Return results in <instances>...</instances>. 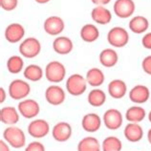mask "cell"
<instances>
[{
    "instance_id": "cell-1",
    "label": "cell",
    "mask_w": 151,
    "mask_h": 151,
    "mask_svg": "<svg viewBox=\"0 0 151 151\" xmlns=\"http://www.w3.org/2000/svg\"><path fill=\"white\" fill-rule=\"evenodd\" d=\"M3 138L13 148L18 149L26 145V136L21 128L17 126L10 125L4 130Z\"/></svg>"
},
{
    "instance_id": "cell-2",
    "label": "cell",
    "mask_w": 151,
    "mask_h": 151,
    "mask_svg": "<svg viewBox=\"0 0 151 151\" xmlns=\"http://www.w3.org/2000/svg\"><path fill=\"white\" fill-rule=\"evenodd\" d=\"M45 78L51 83H59L66 77V68L61 62L54 60L49 62L45 67Z\"/></svg>"
},
{
    "instance_id": "cell-3",
    "label": "cell",
    "mask_w": 151,
    "mask_h": 151,
    "mask_svg": "<svg viewBox=\"0 0 151 151\" xmlns=\"http://www.w3.org/2000/svg\"><path fill=\"white\" fill-rule=\"evenodd\" d=\"M9 96L14 101H22L29 96L31 93V86L27 81L20 78L14 79L10 83L9 89Z\"/></svg>"
},
{
    "instance_id": "cell-4",
    "label": "cell",
    "mask_w": 151,
    "mask_h": 151,
    "mask_svg": "<svg viewBox=\"0 0 151 151\" xmlns=\"http://www.w3.org/2000/svg\"><path fill=\"white\" fill-rule=\"evenodd\" d=\"M88 83L86 78L79 74H73L66 81V90L70 95L74 97H78L84 94L87 89Z\"/></svg>"
},
{
    "instance_id": "cell-5",
    "label": "cell",
    "mask_w": 151,
    "mask_h": 151,
    "mask_svg": "<svg viewBox=\"0 0 151 151\" xmlns=\"http://www.w3.org/2000/svg\"><path fill=\"white\" fill-rule=\"evenodd\" d=\"M107 40L110 45L116 48H122L129 41V35L122 27H114L107 34Z\"/></svg>"
},
{
    "instance_id": "cell-6",
    "label": "cell",
    "mask_w": 151,
    "mask_h": 151,
    "mask_svg": "<svg viewBox=\"0 0 151 151\" xmlns=\"http://www.w3.org/2000/svg\"><path fill=\"white\" fill-rule=\"evenodd\" d=\"M19 53L26 58H34L37 57L41 51V44L35 37H28L19 45Z\"/></svg>"
},
{
    "instance_id": "cell-7",
    "label": "cell",
    "mask_w": 151,
    "mask_h": 151,
    "mask_svg": "<svg viewBox=\"0 0 151 151\" xmlns=\"http://www.w3.org/2000/svg\"><path fill=\"white\" fill-rule=\"evenodd\" d=\"M102 122L105 127L109 130L120 129L124 122V117L120 110L116 108H110L106 110L102 117Z\"/></svg>"
},
{
    "instance_id": "cell-8",
    "label": "cell",
    "mask_w": 151,
    "mask_h": 151,
    "mask_svg": "<svg viewBox=\"0 0 151 151\" xmlns=\"http://www.w3.org/2000/svg\"><path fill=\"white\" fill-rule=\"evenodd\" d=\"M17 109L19 114L25 119H34L40 112V106L37 101L33 99H25L18 103Z\"/></svg>"
},
{
    "instance_id": "cell-9",
    "label": "cell",
    "mask_w": 151,
    "mask_h": 151,
    "mask_svg": "<svg viewBox=\"0 0 151 151\" xmlns=\"http://www.w3.org/2000/svg\"><path fill=\"white\" fill-rule=\"evenodd\" d=\"M45 99L49 104L58 106L65 101V91L58 84H52L45 90Z\"/></svg>"
},
{
    "instance_id": "cell-10",
    "label": "cell",
    "mask_w": 151,
    "mask_h": 151,
    "mask_svg": "<svg viewBox=\"0 0 151 151\" xmlns=\"http://www.w3.org/2000/svg\"><path fill=\"white\" fill-rule=\"evenodd\" d=\"M50 132V125L48 122L42 119L32 121L28 125V133L35 139H42Z\"/></svg>"
},
{
    "instance_id": "cell-11",
    "label": "cell",
    "mask_w": 151,
    "mask_h": 151,
    "mask_svg": "<svg viewBox=\"0 0 151 151\" xmlns=\"http://www.w3.org/2000/svg\"><path fill=\"white\" fill-rule=\"evenodd\" d=\"M113 8L114 13L118 17L127 18L135 13L136 5L133 0H116Z\"/></svg>"
},
{
    "instance_id": "cell-12",
    "label": "cell",
    "mask_w": 151,
    "mask_h": 151,
    "mask_svg": "<svg viewBox=\"0 0 151 151\" xmlns=\"http://www.w3.org/2000/svg\"><path fill=\"white\" fill-rule=\"evenodd\" d=\"M52 136L58 142H67L72 136V126L66 122H59L52 129Z\"/></svg>"
},
{
    "instance_id": "cell-13",
    "label": "cell",
    "mask_w": 151,
    "mask_h": 151,
    "mask_svg": "<svg viewBox=\"0 0 151 151\" xmlns=\"http://www.w3.org/2000/svg\"><path fill=\"white\" fill-rule=\"evenodd\" d=\"M128 97L130 101L136 104L145 103L150 99L149 88L144 84H137L129 91Z\"/></svg>"
},
{
    "instance_id": "cell-14",
    "label": "cell",
    "mask_w": 151,
    "mask_h": 151,
    "mask_svg": "<svg viewBox=\"0 0 151 151\" xmlns=\"http://www.w3.org/2000/svg\"><path fill=\"white\" fill-rule=\"evenodd\" d=\"M102 121L101 117L96 113H88L83 116L81 121L82 129L88 133H95L100 130Z\"/></svg>"
},
{
    "instance_id": "cell-15",
    "label": "cell",
    "mask_w": 151,
    "mask_h": 151,
    "mask_svg": "<svg viewBox=\"0 0 151 151\" xmlns=\"http://www.w3.org/2000/svg\"><path fill=\"white\" fill-rule=\"evenodd\" d=\"M44 31L50 35H58L61 34L65 28V24L63 19L59 17H50L44 21Z\"/></svg>"
},
{
    "instance_id": "cell-16",
    "label": "cell",
    "mask_w": 151,
    "mask_h": 151,
    "mask_svg": "<svg viewBox=\"0 0 151 151\" xmlns=\"http://www.w3.org/2000/svg\"><path fill=\"white\" fill-rule=\"evenodd\" d=\"M4 35L6 40L10 43H17L24 37L25 29L19 23H12L6 28Z\"/></svg>"
},
{
    "instance_id": "cell-17",
    "label": "cell",
    "mask_w": 151,
    "mask_h": 151,
    "mask_svg": "<svg viewBox=\"0 0 151 151\" xmlns=\"http://www.w3.org/2000/svg\"><path fill=\"white\" fill-rule=\"evenodd\" d=\"M108 94L110 97L115 100H121L124 98L127 93V85L122 79H113L108 83Z\"/></svg>"
},
{
    "instance_id": "cell-18",
    "label": "cell",
    "mask_w": 151,
    "mask_h": 151,
    "mask_svg": "<svg viewBox=\"0 0 151 151\" xmlns=\"http://www.w3.org/2000/svg\"><path fill=\"white\" fill-rule=\"evenodd\" d=\"M124 138L130 142H138L144 137V129L139 124L129 122L124 129Z\"/></svg>"
},
{
    "instance_id": "cell-19",
    "label": "cell",
    "mask_w": 151,
    "mask_h": 151,
    "mask_svg": "<svg viewBox=\"0 0 151 151\" xmlns=\"http://www.w3.org/2000/svg\"><path fill=\"white\" fill-rule=\"evenodd\" d=\"M0 121L7 125H14L19 122V111L14 106H5L0 110Z\"/></svg>"
},
{
    "instance_id": "cell-20",
    "label": "cell",
    "mask_w": 151,
    "mask_h": 151,
    "mask_svg": "<svg viewBox=\"0 0 151 151\" xmlns=\"http://www.w3.org/2000/svg\"><path fill=\"white\" fill-rule=\"evenodd\" d=\"M53 49L58 55H68L74 49L73 41L67 37H58L53 42Z\"/></svg>"
},
{
    "instance_id": "cell-21",
    "label": "cell",
    "mask_w": 151,
    "mask_h": 151,
    "mask_svg": "<svg viewBox=\"0 0 151 151\" xmlns=\"http://www.w3.org/2000/svg\"><path fill=\"white\" fill-rule=\"evenodd\" d=\"M91 17H92L93 20L95 22H97L98 24L105 25V24H108L111 21L112 14H111V12L108 9H106L105 7L97 6L92 10Z\"/></svg>"
},
{
    "instance_id": "cell-22",
    "label": "cell",
    "mask_w": 151,
    "mask_h": 151,
    "mask_svg": "<svg viewBox=\"0 0 151 151\" xmlns=\"http://www.w3.org/2000/svg\"><path fill=\"white\" fill-rule=\"evenodd\" d=\"M86 81L87 83L95 88L101 86L105 81L104 73L99 68H91L86 73Z\"/></svg>"
},
{
    "instance_id": "cell-23",
    "label": "cell",
    "mask_w": 151,
    "mask_h": 151,
    "mask_svg": "<svg viewBox=\"0 0 151 151\" xmlns=\"http://www.w3.org/2000/svg\"><path fill=\"white\" fill-rule=\"evenodd\" d=\"M118 60H119V55L115 50L111 48H107L101 52L100 62L105 68H112V67H114L118 63Z\"/></svg>"
},
{
    "instance_id": "cell-24",
    "label": "cell",
    "mask_w": 151,
    "mask_h": 151,
    "mask_svg": "<svg viewBox=\"0 0 151 151\" xmlns=\"http://www.w3.org/2000/svg\"><path fill=\"white\" fill-rule=\"evenodd\" d=\"M146 117L145 109L142 106H131L125 112V119L129 122L140 124Z\"/></svg>"
},
{
    "instance_id": "cell-25",
    "label": "cell",
    "mask_w": 151,
    "mask_h": 151,
    "mask_svg": "<svg viewBox=\"0 0 151 151\" xmlns=\"http://www.w3.org/2000/svg\"><path fill=\"white\" fill-rule=\"evenodd\" d=\"M149 22L147 18L142 15H137L134 17L129 21V29L133 32L134 34L141 35L148 30Z\"/></svg>"
},
{
    "instance_id": "cell-26",
    "label": "cell",
    "mask_w": 151,
    "mask_h": 151,
    "mask_svg": "<svg viewBox=\"0 0 151 151\" xmlns=\"http://www.w3.org/2000/svg\"><path fill=\"white\" fill-rule=\"evenodd\" d=\"M78 151H101V145L97 138L85 137L78 142Z\"/></svg>"
},
{
    "instance_id": "cell-27",
    "label": "cell",
    "mask_w": 151,
    "mask_h": 151,
    "mask_svg": "<svg viewBox=\"0 0 151 151\" xmlns=\"http://www.w3.org/2000/svg\"><path fill=\"white\" fill-rule=\"evenodd\" d=\"M88 103L93 107H101L106 101V94L104 91L99 88L92 89L87 97Z\"/></svg>"
},
{
    "instance_id": "cell-28",
    "label": "cell",
    "mask_w": 151,
    "mask_h": 151,
    "mask_svg": "<svg viewBox=\"0 0 151 151\" xmlns=\"http://www.w3.org/2000/svg\"><path fill=\"white\" fill-rule=\"evenodd\" d=\"M100 37L99 29L94 24H85L81 30V37L85 42H94Z\"/></svg>"
},
{
    "instance_id": "cell-29",
    "label": "cell",
    "mask_w": 151,
    "mask_h": 151,
    "mask_svg": "<svg viewBox=\"0 0 151 151\" xmlns=\"http://www.w3.org/2000/svg\"><path fill=\"white\" fill-rule=\"evenodd\" d=\"M24 78L33 82L39 81L43 78V70L40 66L37 64H30L24 69Z\"/></svg>"
},
{
    "instance_id": "cell-30",
    "label": "cell",
    "mask_w": 151,
    "mask_h": 151,
    "mask_svg": "<svg viewBox=\"0 0 151 151\" xmlns=\"http://www.w3.org/2000/svg\"><path fill=\"white\" fill-rule=\"evenodd\" d=\"M101 149L102 151H122V142L118 137L108 136L103 140Z\"/></svg>"
},
{
    "instance_id": "cell-31",
    "label": "cell",
    "mask_w": 151,
    "mask_h": 151,
    "mask_svg": "<svg viewBox=\"0 0 151 151\" xmlns=\"http://www.w3.org/2000/svg\"><path fill=\"white\" fill-rule=\"evenodd\" d=\"M24 68V60L19 55H13L7 60V69L11 74H19Z\"/></svg>"
},
{
    "instance_id": "cell-32",
    "label": "cell",
    "mask_w": 151,
    "mask_h": 151,
    "mask_svg": "<svg viewBox=\"0 0 151 151\" xmlns=\"http://www.w3.org/2000/svg\"><path fill=\"white\" fill-rule=\"evenodd\" d=\"M18 0H0V6L3 10L11 12L17 7Z\"/></svg>"
},
{
    "instance_id": "cell-33",
    "label": "cell",
    "mask_w": 151,
    "mask_h": 151,
    "mask_svg": "<svg viewBox=\"0 0 151 151\" xmlns=\"http://www.w3.org/2000/svg\"><path fill=\"white\" fill-rule=\"evenodd\" d=\"M25 151H46L44 145L40 142H32L25 147Z\"/></svg>"
},
{
    "instance_id": "cell-34",
    "label": "cell",
    "mask_w": 151,
    "mask_h": 151,
    "mask_svg": "<svg viewBox=\"0 0 151 151\" xmlns=\"http://www.w3.org/2000/svg\"><path fill=\"white\" fill-rule=\"evenodd\" d=\"M142 68L145 74L151 76V55H147L142 62Z\"/></svg>"
},
{
    "instance_id": "cell-35",
    "label": "cell",
    "mask_w": 151,
    "mask_h": 151,
    "mask_svg": "<svg viewBox=\"0 0 151 151\" xmlns=\"http://www.w3.org/2000/svg\"><path fill=\"white\" fill-rule=\"evenodd\" d=\"M142 44L145 49L151 50V32L144 35L142 38Z\"/></svg>"
},
{
    "instance_id": "cell-36",
    "label": "cell",
    "mask_w": 151,
    "mask_h": 151,
    "mask_svg": "<svg viewBox=\"0 0 151 151\" xmlns=\"http://www.w3.org/2000/svg\"><path fill=\"white\" fill-rule=\"evenodd\" d=\"M9 144L5 140L0 141V151H10Z\"/></svg>"
},
{
    "instance_id": "cell-37",
    "label": "cell",
    "mask_w": 151,
    "mask_h": 151,
    "mask_svg": "<svg viewBox=\"0 0 151 151\" xmlns=\"http://www.w3.org/2000/svg\"><path fill=\"white\" fill-rule=\"evenodd\" d=\"M95 5H98V6H104L109 4L111 0H91Z\"/></svg>"
},
{
    "instance_id": "cell-38",
    "label": "cell",
    "mask_w": 151,
    "mask_h": 151,
    "mask_svg": "<svg viewBox=\"0 0 151 151\" xmlns=\"http://www.w3.org/2000/svg\"><path fill=\"white\" fill-rule=\"evenodd\" d=\"M6 98H7V95H6L5 90H4L3 87H0V102L3 103L6 101Z\"/></svg>"
},
{
    "instance_id": "cell-39",
    "label": "cell",
    "mask_w": 151,
    "mask_h": 151,
    "mask_svg": "<svg viewBox=\"0 0 151 151\" xmlns=\"http://www.w3.org/2000/svg\"><path fill=\"white\" fill-rule=\"evenodd\" d=\"M147 141L151 145V128H149V130L147 131Z\"/></svg>"
},
{
    "instance_id": "cell-40",
    "label": "cell",
    "mask_w": 151,
    "mask_h": 151,
    "mask_svg": "<svg viewBox=\"0 0 151 151\" xmlns=\"http://www.w3.org/2000/svg\"><path fill=\"white\" fill-rule=\"evenodd\" d=\"M35 1L39 3V4H46V3H48L49 1H51V0H35Z\"/></svg>"
},
{
    "instance_id": "cell-41",
    "label": "cell",
    "mask_w": 151,
    "mask_h": 151,
    "mask_svg": "<svg viewBox=\"0 0 151 151\" xmlns=\"http://www.w3.org/2000/svg\"><path fill=\"white\" fill-rule=\"evenodd\" d=\"M148 121H149V122L151 124V110H150V112L148 113Z\"/></svg>"
},
{
    "instance_id": "cell-42",
    "label": "cell",
    "mask_w": 151,
    "mask_h": 151,
    "mask_svg": "<svg viewBox=\"0 0 151 151\" xmlns=\"http://www.w3.org/2000/svg\"><path fill=\"white\" fill-rule=\"evenodd\" d=\"M150 101H151V98H150Z\"/></svg>"
}]
</instances>
